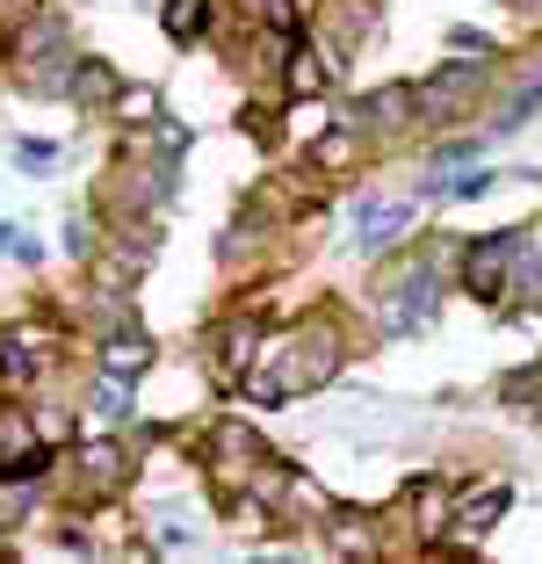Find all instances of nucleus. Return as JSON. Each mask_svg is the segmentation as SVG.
<instances>
[{
    "instance_id": "a211bd4d",
    "label": "nucleus",
    "mask_w": 542,
    "mask_h": 564,
    "mask_svg": "<svg viewBox=\"0 0 542 564\" xmlns=\"http://www.w3.org/2000/svg\"><path fill=\"white\" fill-rule=\"evenodd\" d=\"M73 101H87V109H109L116 95H123V80H116V66H101V58H80L73 66V87H66Z\"/></svg>"
},
{
    "instance_id": "20e7f679",
    "label": "nucleus",
    "mask_w": 542,
    "mask_h": 564,
    "mask_svg": "<svg viewBox=\"0 0 542 564\" xmlns=\"http://www.w3.org/2000/svg\"><path fill=\"white\" fill-rule=\"evenodd\" d=\"M485 80H492V66H477V58H456V66H442L427 87H420V123H448V117H463V109L485 95Z\"/></svg>"
},
{
    "instance_id": "0eeeda50",
    "label": "nucleus",
    "mask_w": 542,
    "mask_h": 564,
    "mask_svg": "<svg viewBox=\"0 0 542 564\" xmlns=\"http://www.w3.org/2000/svg\"><path fill=\"white\" fill-rule=\"evenodd\" d=\"M253 355H261V326H253L247 312H239V318H225V326L210 333V377L225 383V391H239V383H247Z\"/></svg>"
},
{
    "instance_id": "aec40b11",
    "label": "nucleus",
    "mask_w": 542,
    "mask_h": 564,
    "mask_svg": "<svg viewBox=\"0 0 542 564\" xmlns=\"http://www.w3.org/2000/svg\"><path fill=\"white\" fill-rule=\"evenodd\" d=\"M166 36H174V44H188V36H203L210 30V0H166Z\"/></svg>"
},
{
    "instance_id": "cd10ccee",
    "label": "nucleus",
    "mask_w": 542,
    "mask_h": 564,
    "mask_svg": "<svg viewBox=\"0 0 542 564\" xmlns=\"http://www.w3.org/2000/svg\"><path fill=\"white\" fill-rule=\"evenodd\" d=\"M485 188H492V174H463V182H448V196L470 203V196H485Z\"/></svg>"
},
{
    "instance_id": "393cba45",
    "label": "nucleus",
    "mask_w": 542,
    "mask_h": 564,
    "mask_svg": "<svg viewBox=\"0 0 542 564\" xmlns=\"http://www.w3.org/2000/svg\"><path fill=\"white\" fill-rule=\"evenodd\" d=\"M109 117L116 123H152L160 117V95H152V87H123V95L109 101Z\"/></svg>"
},
{
    "instance_id": "2eb2a0df",
    "label": "nucleus",
    "mask_w": 542,
    "mask_h": 564,
    "mask_svg": "<svg viewBox=\"0 0 542 564\" xmlns=\"http://www.w3.org/2000/svg\"><path fill=\"white\" fill-rule=\"evenodd\" d=\"M282 87H290V101L326 95V87H333V58H326L318 44H296V51H290V73H282Z\"/></svg>"
},
{
    "instance_id": "b1692460",
    "label": "nucleus",
    "mask_w": 542,
    "mask_h": 564,
    "mask_svg": "<svg viewBox=\"0 0 542 564\" xmlns=\"http://www.w3.org/2000/svg\"><path fill=\"white\" fill-rule=\"evenodd\" d=\"M405 203H377V210H361V239H369V247H383V239H398L405 232Z\"/></svg>"
},
{
    "instance_id": "dca6fc26",
    "label": "nucleus",
    "mask_w": 542,
    "mask_h": 564,
    "mask_svg": "<svg viewBox=\"0 0 542 564\" xmlns=\"http://www.w3.org/2000/svg\"><path fill=\"white\" fill-rule=\"evenodd\" d=\"M318 22L333 30V51H355L361 36L377 30V15H369V0H326V8H318Z\"/></svg>"
},
{
    "instance_id": "f257e3e1",
    "label": "nucleus",
    "mask_w": 542,
    "mask_h": 564,
    "mask_svg": "<svg viewBox=\"0 0 542 564\" xmlns=\"http://www.w3.org/2000/svg\"><path fill=\"white\" fill-rule=\"evenodd\" d=\"M333 377H340V326L333 318H304L282 340H261V355H253L239 391L253 405H282V399H304V391H318Z\"/></svg>"
},
{
    "instance_id": "9d476101",
    "label": "nucleus",
    "mask_w": 542,
    "mask_h": 564,
    "mask_svg": "<svg viewBox=\"0 0 542 564\" xmlns=\"http://www.w3.org/2000/svg\"><path fill=\"white\" fill-rule=\"evenodd\" d=\"M507 485H485V492H456V514H448V535H463V543H477V535H492L499 514H507Z\"/></svg>"
},
{
    "instance_id": "4468645a",
    "label": "nucleus",
    "mask_w": 542,
    "mask_h": 564,
    "mask_svg": "<svg viewBox=\"0 0 542 564\" xmlns=\"http://www.w3.org/2000/svg\"><path fill=\"white\" fill-rule=\"evenodd\" d=\"M145 369H152V340H145V333H109V340H101V377L138 383Z\"/></svg>"
},
{
    "instance_id": "412c9836",
    "label": "nucleus",
    "mask_w": 542,
    "mask_h": 564,
    "mask_svg": "<svg viewBox=\"0 0 542 564\" xmlns=\"http://www.w3.org/2000/svg\"><path fill=\"white\" fill-rule=\"evenodd\" d=\"M535 109H542V73H528V80H521V95H513L507 109L492 117V131H499V138H513V131H521L528 117H535Z\"/></svg>"
},
{
    "instance_id": "423d86ee",
    "label": "nucleus",
    "mask_w": 542,
    "mask_h": 564,
    "mask_svg": "<svg viewBox=\"0 0 542 564\" xmlns=\"http://www.w3.org/2000/svg\"><path fill=\"white\" fill-rule=\"evenodd\" d=\"M463 290H470L477 304L513 297V232L507 239H477V247L463 253Z\"/></svg>"
},
{
    "instance_id": "9b49d317",
    "label": "nucleus",
    "mask_w": 542,
    "mask_h": 564,
    "mask_svg": "<svg viewBox=\"0 0 542 564\" xmlns=\"http://www.w3.org/2000/svg\"><path fill=\"white\" fill-rule=\"evenodd\" d=\"M355 117H361V131H369V123H377V131H405V123H420V87H405V80H398V87H377Z\"/></svg>"
},
{
    "instance_id": "39448f33",
    "label": "nucleus",
    "mask_w": 542,
    "mask_h": 564,
    "mask_svg": "<svg viewBox=\"0 0 542 564\" xmlns=\"http://www.w3.org/2000/svg\"><path fill=\"white\" fill-rule=\"evenodd\" d=\"M268 448L247 420H217L210 427V470H217V492L231 499V485H253V464H261Z\"/></svg>"
},
{
    "instance_id": "5701e85b",
    "label": "nucleus",
    "mask_w": 542,
    "mask_h": 564,
    "mask_svg": "<svg viewBox=\"0 0 542 564\" xmlns=\"http://www.w3.org/2000/svg\"><path fill=\"white\" fill-rule=\"evenodd\" d=\"M0 377H8V383H30V377H44V355H36L30 340L15 333V340H0Z\"/></svg>"
},
{
    "instance_id": "a878e982",
    "label": "nucleus",
    "mask_w": 542,
    "mask_h": 564,
    "mask_svg": "<svg viewBox=\"0 0 542 564\" xmlns=\"http://www.w3.org/2000/svg\"><path fill=\"white\" fill-rule=\"evenodd\" d=\"M261 22L282 36V44H296V36H304V15H296V0H261Z\"/></svg>"
},
{
    "instance_id": "f03ea898",
    "label": "nucleus",
    "mask_w": 542,
    "mask_h": 564,
    "mask_svg": "<svg viewBox=\"0 0 542 564\" xmlns=\"http://www.w3.org/2000/svg\"><path fill=\"white\" fill-rule=\"evenodd\" d=\"M377 318H383V333H420L434 318V268H427V253H405V261H391L377 275Z\"/></svg>"
},
{
    "instance_id": "bb28decb",
    "label": "nucleus",
    "mask_w": 542,
    "mask_h": 564,
    "mask_svg": "<svg viewBox=\"0 0 542 564\" xmlns=\"http://www.w3.org/2000/svg\"><path fill=\"white\" fill-rule=\"evenodd\" d=\"M66 253L73 261H95V217H73L66 225Z\"/></svg>"
},
{
    "instance_id": "4be33fe9",
    "label": "nucleus",
    "mask_w": 542,
    "mask_h": 564,
    "mask_svg": "<svg viewBox=\"0 0 542 564\" xmlns=\"http://www.w3.org/2000/svg\"><path fill=\"white\" fill-rule=\"evenodd\" d=\"M30 499H36V478H15V470H0V529H22Z\"/></svg>"
},
{
    "instance_id": "7ed1b4c3",
    "label": "nucleus",
    "mask_w": 542,
    "mask_h": 564,
    "mask_svg": "<svg viewBox=\"0 0 542 564\" xmlns=\"http://www.w3.org/2000/svg\"><path fill=\"white\" fill-rule=\"evenodd\" d=\"M73 58H66V30H58V15H36V8H22V36H15V73L30 95H66L73 87Z\"/></svg>"
},
{
    "instance_id": "1a4fd4ad",
    "label": "nucleus",
    "mask_w": 542,
    "mask_h": 564,
    "mask_svg": "<svg viewBox=\"0 0 542 564\" xmlns=\"http://www.w3.org/2000/svg\"><path fill=\"white\" fill-rule=\"evenodd\" d=\"M73 464H80V492H116V485H123V470H131V448L101 434V442H80V448H73Z\"/></svg>"
},
{
    "instance_id": "6e6552de",
    "label": "nucleus",
    "mask_w": 542,
    "mask_h": 564,
    "mask_svg": "<svg viewBox=\"0 0 542 564\" xmlns=\"http://www.w3.org/2000/svg\"><path fill=\"white\" fill-rule=\"evenodd\" d=\"M44 434H36V413L22 405H0V470H15V478H44Z\"/></svg>"
},
{
    "instance_id": "ddd939ff",
    "label": "nucleus",
    "mask_w": 542,
    "mask_h": 564,
    "mask_svg": "<svg viewBox=\"0 0 542 564\" xmlns=\"http://www.w3.org/2000/svg\"><path fill=\"white\" fill-rule=\"evenodd\" d=\"M326 543L340 557H377V514H361V507H326Z\"/></svg>"
},
{
    "instance_id": "f8f14e48",
    "label": "nucleus",
    "mask_w": 542,
    "mask_h": 564,
    "mask_svg": "<svg viewBox=\"0 0 542 564\" xmlns=\"http://www.w3.org/2000/svg\"><path fill=\"white\" fill-rule=\"evenodd\" d=\"M405 507H412V521H420V535L434 543V535H448V514H456V485H448V478H420V485L405 492Z\"/></svg>"
},
{
    "instance_id": "6ab92c4d",
    "label": "nucleus",
    "mask_w": 542,
    "mask_h": 564,
    "mask_svg": "<svg viewBox=\"0 0 542 564\" xmlns=\"http://www.w3.org/2000/svg\"><path fill=\"white\" fill-rule=\"evenodd\" d=\"M513 282L528 297H542V225L535 232H513Z\"/></svg>"
},
{
    "instance_id": "f3484780",
    "label": "nucleus",
    "mask_w": 542,
    "mask_h": 564,
    "mask_svg": "<svg viewBox=\"0 0 542 564\" xmlns=\"http://www.w3.org/2000/svg\"><path fill=\"white\" fill-rule=\"evenodd\" d=\"M355 160H361V123H340V131L326 123V131L312 138V166L318 174H347Z\"/></svg>"
}]
</instances>
